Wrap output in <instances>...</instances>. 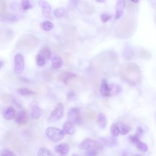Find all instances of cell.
I'll return each mask as SVG.
<instances>
[{"label":"cell","instance_id":"cell-1","mask_svg":"<svg viewBox=\"0 0 156 156\" xmlns=\"http://www.w3.org/2000/svg\"><path fill=\"white\" fill-rule=\"evenodd\" d=\"M121 79L132 85H137L141 79L140 67L135 63H126L120 66L118 70Z\"/></svg>","mask_w":156,"mask_h":156},{"label":"cell","instance_id":"cell-2","mask_svg":"<svg viewBox=\"0 0 156 156\" xmlns=\"http://www.w3.org/2000/svg\"><path fill=\"white\" fill-rule=\"evenodd\" d=\"M135 29V17L130 16L119 22L115 27V35L118 38H129L131 37Z\"/></svg>","mask_w":156,"mask_h":156},{"label":"cell","instance_id":"cell-3","mask_svg":"<svg viewBox=\"0 0 156 156\" xmlns=\"http://www.w3.org/2000/svg\"><path fill=\"white\" fill-rule=\"evenodd\" d=\"M38 43L36 37L32 34H27L23 35L18 40L17 48L21 51H28L35 48Z\"/></svg>","mask_w":156,"mask_h":156},{"label":"cell","instance_id":"cell-4","mask_svg":"<svg viewBox=\"0 0 156 156\" xmlns=\"http://www.w3.org/2000/svg\"><path fill=\"white\" fill-rule=\"evenodd\" d=\"M46 135L49 140L54 142H58L62 140L65 136L62 130L54 127H48L46 130Z\"/></svg>","mask_w":156,"mask_h":156},{"label":"cell","instance_id":"cell-5","mask_svg":"<svg viewBox=\"0 0 156 156\" xmlns=\"http://www.w3.org/2000/svg\"><path fill=\"white\" fill-rule=\"evenodd\" d=\"M64 106L62 103H58L55 105L54 110L52 111L48 121L50 122H55L61 119L63 115Z\"/></svg>","mask_w":156,"mask_h":156},{"label":"cell","instance_id":"cell-6","mask_svg":"<svg viewBox=\"0 0 156 156\" xmlns=\"http://www.w3.org/2000/svg\"><path fill=\"white\" fill-rule=\"evenodd\" d=\"M79 147L80 149H102V144L98 143L97 141L92 140L91 138H85L79 144Z\"/></svg>","mask_w":156,"mask_h":156},{"label":"cell","instance_id":"cell-7","mask_svg":"<svg viewBox=\"0 0 156 156\" xmlns=\"http://www.w3.org/2000/svg\"><path fill=\"white\" fill-rule=\"evenodd\" d=\"M68 118L69 120V122L72 124L75 123L78 125L82 124V119L80 114V111L76 107H73L69 110L68 113Z\"/></svg>","mask_w":156,"mask_h":156},{"label":"cell","instance_id":"cell-8","mask_svg":"<svg viewBox=\"0 0 156 156\" xmlns=\"http://www.w3.org/2000/svg\"><path fill=\"white\" fill-rule=\"evenodd\" d=\"M77 75L69 71L61 73L58 76V80L65 84L69 85L73 80L77 79Z\"/></svg>","mask_w":156,"mask_h":156},{"label":"cell","instance_id":"cell-9","mask_svg":"<svg viewBox=\"0 0 156 156\" xmlns=\"http://www.w3.org/2000/svg\"><path fill=\"white\" fill-rule=\"evenodd\" d=\"M14 65L16 73L18 74H21L24 68V59L22 54L18 53L15 55Z\"/></svg>","mask_w":156,"mask_h":156},{"label":"cell","instance_id":"cell-10","mask_svg":"<svg viewBox=\"0 0 156 156\" xmlns=\"http://www.w3.org/2000/svg\"><path fill=\"white\" fill-rule=\"evenodd\" d=\"M41 8L43 15L49 19H52L51 16V7L49 3L46 1H40L38 2Z\"/></svg>","mask_w":156,"mask_h":156},{"label":"cell","instance_id":"cell-11","mask_svg":"<svg viewBox=\"0 0 156 156\" xmlns=\"http://www.w3.org/2000/svg\"><path fill=\"white\" fill-rule=\"evenodd\" d=\"M13 32L9 29L0 30V43L4 44L7 43L12 38Z\"/></svg>","mask_w":156,"mask_h":156},{"label":"cell","instance_id":"cell-12","mask_svg":"<svg viewBox=\"0 0 156 156\" xmlns=\"http://www.w3.org/2000/svg\"><path fill=\"white\" fill-rule=\"evenodd\" d=\"M125 5H126V1L123 0L118 1L116 5V12H115V18L116 20L121 18L123 13Z\"/></svg>","mask_w":156,"mask_h":156},{"label":"cell","instance_id":"cell-13","mask_svg":"<svg viewBox=\"0 0 156 156\" xmlns=\"http://www.w3.org/2000/svg\"><path fill=\"white\" fill-rule=\"evenodd\" d=\"M100 93L102 96L109 97L110 96V85L105 79H102L100 88Z\"/></svg>","mask_w":156,"mask_h":156},{"label":"cell","instance_id":"cell-14","mask_svg":"<svg viewBox=\"0 0 156 156\" xmlns=\"http://www.w3.org/2000/svg\"><path fill=\"white\" fill-rule=\"evenodd\" d=\"M116 127L118 129V130L119 132V133H121V135H126L127 134L130 130V127L128 125H126L124 124L122 122L118 121L116 124Z\"/></svg>","mask_w":156,"mask_h":156},{"label":"cell","instance_id":"cell-15","mask_svg":"<svg viewBox=\"0 0 156 156\" xmlns=\"http://www.w3.org/2000/svg\"><path fill=\"white\" fill-rule=\"evenodd\" d=\"M69 146L66 143H61L55 146L54 150L56 152L61 155H65L69 152Z\"/></svg>","mask_w":156,"mask_h":156},{"label":"cell","instance_id":"cell-16","mask_svg":"<svg viewBox=\"0 0 156 156\" xmlns=\"http://www.w3.org/2000/svg\"><path fill=\"white\" fill-rule=\"evenodd\" d=\"M63 132L64 134L73 135L75 132V128L70 122H66L63 126Z\"/></svg>","mask_w":156,"mask_h":156},{"label":"cell","instance_id":"cell-17","mask_svg":"<svg viewBox=\"0 0 156 156\" xmlns=\"http://www.w3.org/2000/svg\"><path fill=\"white\" fill-rule=\"evenodd\" d=\"M27 115L25 111L20 112L15 117L16 122L19 124H24L26 122Z\"/></svg>","mask_w":156,"mask_h":156},{"label":"cell","instance_id":"cell-18","mask_svg":"<svg viewBox=\"0 0 156 156\" xmlns=\"http://www.w3.org/2000/svg\"><path fill=\"white\" fill-rule=\"evenodd\" d=\"M96 120L98 126L101 129H104L106 127L107 124V121L105 115L103 113H99L98 115V116H96Z\"/></svg>","mask_w":156,"mask_h":156},{"label":"cell","instance_id":"cell-19","mask_svg":"<svg viewBox=\"0 0 156 156\" xmlns=\"http://www.w3.org/2000/svg\"><path fill=\"white\" fill-rule=\"evenodd\" d=\"M42 113H43L42 110L40 107H38L37 105H32L31 116L32 118L35 119H39L41 117Z\"/></svg>","mask_w":156,"mask_h":156},{"label":"cell","instance_id":"cell-20","mask_svg":"<svg viewBox=\"0 0 156 156\" xmlns=\"http://www.w3.org/2000/svg\"><path fill=\"white\" fill-rule=\"evenodd\" d=\"M101 141H102V143L103 144H104L105 146H108V147H113L116 145V138H114V137H104V138H102L101 139Z\"/></svg>","mask_w":156,"mask_h":156},{"label":"cell","instance_id":"cell-21","mask_svg":"<svg viewBox=\"0 0 156 156\" xmlns=\"http://www.w3.org/2000/svg\"><path fill=\"white\" fill-rule=\"evenodd\" d=\"M15 115V110L12 107H7L3 112V117L5 119H11Z\"/></svg>","mask_w":156,"mask_h":156},{"label":"cell","instance_id":"cell-22","mask_svg":"<svg viewBox=\"0 0 156 156\" xmlns=\"http://www.w3.org/2000/svg\"><path fill=\"white\" fill-rule=\"evenodd\" d=\"M63 65V61L62 58L56 55L52 58V67L54 69H58L60 68Z\"/></svg>","mask_w":156,"mask_h":156},{"label":"cell","instance_id":"cell-23","mask_svg":"<svg viewBox=\"0 0 156 156\" xmlns=\"http://www.w3.org/2000/svg\"><path fill=\"white\" fill-rule=\"evenodd\" d=\"M133 143L136 146V147L138 149V150H140V151H141L143 152H146L148 149V147H147V144L146 143H144V142L141 141L140 140V138L135 140L133 142Z\"/></svg>","mask_w":156,"mask_h":156},{"label":"cell","instance_id":"cell-24","mask_svg":"<svg viewBox=\"0 0 156 156\" xmlns=\"http://www.w3.org/2000/svg\"><path fill=\"white\" fill-rule=\"evenodd\" d=\"M109 85L110 88V96L117 95L121 90V87L119 85L113 83Z\"/></svg>","mask_w":156,"mask_h":156},{"label":"cell","instance_id":"cell-25","mask_svg":"<svg viewBox=\"0 0 156 156\" xmlns=\"http://www.w3.org/2000/svg\"><path fill=\"white\" fill-rule=\"evenodd\" d=\"M40 26L43 30L49 31L54 27V24L50 21H45L40 24Z\"/></svg>","mask_w":156,"mask_h":156},{"label":"cell","instance_id":"cell-26","mask_svg":"<svg viewBox=\"0 0 156 156\" xmlns=\"http://www.w3.org/2000/svg\"><path fill=\"white\" fill-rule=\"evenodd\" d=\"M38 156H53L52 153L46 147H41L37 152Z\"/></svg>","mask_w":156,"mask_h":156},{"label":"cell","instance_id":"cell-27","mask_svg":"<svg viewBox=\"0 0 156 156\" xmlns=\"http://www.w3.org/2000/svg\"><path fill=\"white\" fill-rule=\"evenodd\" d=\"M17 93L20 94L21 96H31L35 94V92L33 91L27 89V88H19L16 90Z\"/></svg>","mask_w":156,"mask_h":156},{"label":"cell","instance_id":"cell-28","mask_svg":"<svg viewBox=\"0 0 156 156\" xmlns=\"http://www.w3.org/2000/svg\"><path fill=\"white\" fill-rule=\"evenodd\" d=\"M96 118V113L93 111H86L83 113V118L88 121H93Z\"/></svg>","mask_w":156,"mask_h":156},{"label":"cell","instance_id":"cell-29","mask_svg":"<svg viewBox=\"0 0 156 156\" xmlns=\"http://www.w3.org/2000/svg\"><path fill=\"white\" fill-rule=\"evenodd\" d=\"M38 54L43 56L46 59L49 58L51 55V52L50 49L47 47H43L41 49L40 52H38Z\"/></svg>","mask_w":156,"mask_h":156},{"label":"cell","instance_id":"cell-30","mask_svg":"<svg viewBox=\"0 0 156 156\" xmlns=\"http://www.w3.org/2000/svg\"><path fill=\"white\" fill-rule=\"evenodd\" d=\"M46 60V59L43 56L40 54L36 56V63L38 66H43L45 64Z\"/></svg>","mask_w":156,"mask_h":156},{"label":"cell","instance_id":"cell-31","mask_svg":"<svg viewBox=\"0 0 156 156\" xmlns=\"http://www.w3.org/2000/svg\"><path fill=\"white\" fill-rule=\"evenodd\" d=\"M65 9H63L62 7L57 8L54 10V15L56 18H61V17L63 16V15L65 14Z\"/></svg>","mask_w":156,"mask_h":156},{"label":"cell","instance_id":"cell-32","mask_svg":"<svg viewBox=\"0 0 156 156\" xmlns=\"http://www.w3.org/2000/svg\"><path fill=\"white\" fill-rule=\"evenodd\" d=\"M140 56L144 59H147L151 57V54L147 50L143 49L140 51Z\"/></svg>","mask_w":156,"mask_h":156},{"label":"cell","instance_id":"cell-33","mask_svg":"<svg viewBox=\"0 0 156 156\" xmlns=\"http://www.w3.org/2000/svg\"><path fill=\"white\" fill-rule=\"evenodd\" d=\"M110 133L112 137L116 138L119 135V132L115 124H113L110 127Z\"/></svg>","mask_w":156,"mask_h":156},{"label":"cell","instance_id":"cell-34","mask_svg":"<svg viewBox=\"0 0 156 156\" xmlns=\"http://www.w3.org/2000/svg\"><path fill=\"white\" fill-rule=\"evenodd\" d=\"M1 16L2 18L6 19V20H9L10 21H15L16 18L15 15H13V14H10V13H1Z\"/></svg>","mask_w":156,"mask_h":156},{"label":"cell","instance_id":"cell-35","mask_svg":"<svg viewBox=\"0 0 156 156\" xmlns=\"http://www.w3.org/2000/svg\"><path fill=\"white\" fill-rule=\"evenodd\" d=\"M21 7L23 10H27L32 7V5L29 1H23L21 2Z\"/></svg>","mask_w":156,"mask_h":156},{"label":"cell","instance_id":"cell-36","mask_svg":"<svg viewBox=\"0 0 156 156\" xmlns=\"http://www.w3.org/2000/svg\"><path fill=\"white\" fill-rule=\"evenodd\" d=\"M98 155V149H89L86 151L85 156H96Z\"/></svg>","mask_w":156,"mask_h":156},{"label":"cell","instance_id":"cell-37","mask_svg":"<svg viewBox=\"0 0 156 156\" xmlns=\"http://www.w3.org/2000/svg\"><path fill=\"white\" fill-rule=\"evenodd\" d=\"M1 156H16V155L9 150L4 149L1 152Z\"/></svg>","mask_w":156,"mask_h":156},{"label":"cell","instance_id":"cell-38","mask_svg":"<svg viewBox=\"0 0 156 156\" xmlns=\"http://www.w3.org/2000/svg\"><path fill=\"white\" fill-rule=\"evenodd\" d=\"M7 10V3L5 1H0V12L5 13Z\"/></svg>","mask_w":156,"mask_h":156},{"label":"cell","instance_id":"cell-39","mask_svg":"<svg viewBox=\"0 0 156 156\" xmlns=\"http://www.w3.org/2000/svg\"><path fill=\"white\" fill-rule=\"evenodd\" d=\"M111 18H112V16L110 14H107V13H102L101 15V19L103 23H105L111 19Z\"/></svg>","mask_w":156,"mask_h":156},{"label":"cell","instance_id":"cell-40","mask_svg":"<svg viewBox=\"0 0 156 156\" xmlns=\"http://www.w3.org/2000/svg\"><path fill=\"white\" fill-rule=\"evenodd\" d=\"M127 3H128L127 5V8L128 9L132 10V9H135V4H132V1H127Z\"/></svg>","mask_w":156,"mask_h":156},{"label":"cell","instance_id":"cell-41","mask_svg":"<svg viewBox=\"0 0 156 156\" xmlns=\"http://www.w3.org/2000/svg\"><path fill=\"white\" fill-rule=\"evenodd\" d=\"M121 156H130V154H129L128 152L124 151V152H123L122 153Z\"/></svg>","mask_w":156,"mask_h":156},{"label":"cell","instance_id":"cell-42","mask_svg":"<svg viewBox=\"0 0 156 156\" xmlns=\"http://www.w3.org/2000/svg\"><path fill=\"white\" fill-rule=\"evenodd\" d=\"M2 65H3V62L1 61V60H0V69H1V68H2Z\"/></svg>","mask_w":156,"mask_h":156},{"label":"cell","instance_id":"cell-43","mask_svg":"<svg viewBox=\"0 0 156 156\" xmlns=\"http://www.w3.org/2000/svg\"><path fill=\"white\" fill-rule=\"evenodd\" d=\"M133 156H142L141 155H140V154H135V155H133Z\"/></svg>","mask_w":156,"mask_h":156},{"label":"cell","instance_id":"cell-44","mask_svg":"<svg viewBox=\"0 0 156 156\" xmlns=\"http://www.w3.org/2000/svg\"><path fill=\"white\" fill-rule=\"evenodd\" d=\"M72 156H77V155H72Z\"/></svg>","mask_w":156,"mask_h":156}]
</instances>
